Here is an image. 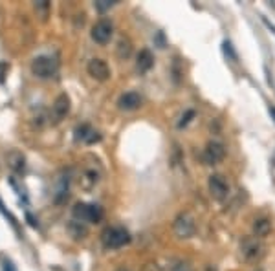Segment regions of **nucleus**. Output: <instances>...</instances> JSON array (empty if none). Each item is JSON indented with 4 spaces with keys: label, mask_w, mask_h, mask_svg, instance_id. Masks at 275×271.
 <instances>
[{
    "label": "nucleus",
    "mask_w": 275,
    "mask_h": 271,
    "mask_svg": "<svg viewBox=\"0 0 275 271\" xmlns=\"http://www.w3.org/2000/svg\"><path fill=\"white\" fill-rule=\"evenodd\" d=\"M114 4H116L114 0H99V2H96V8L99 11H105V10H108V8H112Z\"/></svg>",
    "instance_id": "20"
},
{
    "label": "nucleus",
    "mask_w": 275,
    "mask_h": 271,
    "mask_svg": "<svg viewBox=\"0 0 275 271\" xmlns=\"http://www.w3.org/2000/svg\"><path fill=\"white\" fill-rule=\"evenodd\" d=\"M224 51H226V53H229L233 60H237V55H235L233 48H231V42H224Z\"/></svg>",
    "instance_id": "21"
},
{
    "label": "nucleus",
    "mask_w": 275,
    "mask_h": 271,
    "mask_svg": "<svg viewBox=\"0 0 275 271\" xmlns=\"http://www.w3.org/2000/svg\"><path fill=\"white\" fill-rule=\"evenodd\" d=\"M204 271H219V269H217V267H213V266H208Z\"/></svg>",
    "instance_id": "23"
},
{
    "label": "nucleus",
    "mask_w": 275,
    "mask_h": 271,
    "mask_svg": "<svg viewBox=\"0 0 275 271\" xmlns=\"http://www.w3.org/2000/svg\"><path fill=\"white\" fill-rule=\"evenodd\" d=\"M194 117V110H187L185 114L182 116V119L178 121V128H183V126H187L191 123V119Z\"/></svg>",
    "instance_id": "18"
},
{
    "label": "nucleus",
    "mask_w": 275,
    "mask_h": 271,
    "mask_svg": "<svg viewBox=\"0 0 275 271\" xmlns=\"http://www.w3.org/2000/svg\"><path fill=\"white\" fill-rule=\"evenodd\" d=\"M88 74L96 81H107L110 77V68L103 59H92L87 66Z\"/></svg>",
    "instance_id": "10"
},
{
    "label": "nucleus",
    "mask_w": 275,
    "mask_h": 271,
    "mask_svg": "<svg viewBox=\"0 0 275 271\" xmlns=\"http://www.w3.org/2000/svg\"><path fill=\"white\" fill-rule=\"evenodd\" d=\"M171 271H193V267H191V264H189V262L180 260V262H176L173 267H171Z\"/></svg>",
    "instance_id": "19"
},
{
    "label": "nucleus",
    "mask_w": 275,
    "mask_h": 271,
    "mask_svg": "<svg viewBox=\"0 0 275 271\" xmlns=\"http://www.w3.org/2000/svg\"><path fill=\"white\" fill-rule=\"evenodd\" d=\"M257 271H262V269H257Z\"/></svg>",
    "instance_id": "26"
},
{
    "label": "nucleus",
    "mask_w": 275,
    "mask_h": 271,
    "mask_svg": "<svg viewBox=\"0 0 275 271\" xmlns=\"http://www.w3.org/2000/svg\"><path fill=\"white\" fill-rule=\"evenodd\" d=\"M112 31H114V26L112 22L108 19H101L97 20L96 24L92 26V39L96 40L97 44H107L110 37H112Z\"/></svg>",
    "instance_id": "8"
},
{
    "label": "nucleus",
    "mask_w": 275,
    "mask_h": 271,
    "mask_svg": "<svg viewBox=\"0 0 275 271\" xmlns=\"http://www.w3.org/2000/svg\"><path fill=\"white\" fill-rule=\"evenodd\" d=\"M130 51H132V48H130V42L128 40H119V46H117V55L125 57L127 59L128 55H130Z\"/></svg>",
    "instance_id": "17"
},
{
    "label": "nucleus",
    "mask_w": 275,
    "mask_h": 271,
    "mask_svg": "<svg viewBox=\"0 0 275 271\" xmlns=\"http://www.w3.org/2000/svg\"><path fill=\"white\" fill-rule=\"evenodd\" d=\"M173 229L178 238H191L196 233V220L191 213H180L174 218Z\"/></svg>",
    "instance_id": "5"
},
{
    "label": "nucleus",
    "mask_w": 275,
    "mask_h": 271,
    "mask_svg": "<svg viewBox=\"0 0 275 271\" xmlns=\"http://www.w3.org/2000/svg\"><path fill=\"white\" fill-rule=\"evenodd\" d=\"M271 231V220L270 218H257L253 222V236L257 238H264Z\"/></svg>",
    "instance_id": "14"
},
{
    "label": "nucleus",
    "mask_w": 275,
    "mask_h": 271,
    "mask_svg": "<svg viewBox=\"0 0 275 271\" xmlns=\"http://www.w3.org/2000/svg\"><path fill=\"white\" fill-rule=\"evenodd\" d=\"M101 242L107 249H117L130 242V235L123 227H107L101 233Z\"/></svg>",
    "instance_id": "2"
},
{
    "label": "nucleus",
    "mask_w": 275,
    "mask_h": 271,
    "mask_svg": "<svg viewBox=\"0 0 275 271\" xmlns=\"http://www.w3.org/2000/svg\"><path fill=\"white\" fill-rule=\"evenodd\" d=\"M8 161H10L11 169H15V171H22L24 169V156L21 152H11L8 156Z\"/></svg>",
    "instance_id": "16"
},
{
    "label": "nucleus",
    "mask_w": 275,
    "mask_h": 271,
    "mask_svg": "<svg viewBox=\"0 0 275 271\" xmlns=\"http://www.w3.org/2000/svg\"><path fill=\"white\" fill-rule=\"evenodd\" d=\"M117 271H127V269H123V267H121V269H117Z\"/></svg>",
    "instance_id": "25"
},
{
    "label": "nucleus",
    "mask_w": 275,
    "mask_h": 271,
    "mask_svg": "<svg viewBox=\"0 0 275 271\" xmlns=\"http://www.w3.org/2000/svg\"><path fill=\"white\" fill-rule=\"evenodd\" d=\"M270 114H271V116L275 117V106H270Z\"/></svg>",
    "instance_id": "24"
},
{
    "label": "nucleus",
    "mask_w": 275,
    "mask_h": 271,
    "mask_svg": "<svg viewBox=\"0 0 275 271\" xmlns=\"http://www.w3.org/2000/svg\"><path fill=\"white\" fill-rule=\"evenodd\" d=\"M4 271H17V269H15V266H13L10 260H6L4 262Z\"/></svg>",
    "instance_id": "22"
},
{
    "label": "nucleus",
    "mask_w": 275,
    "mask_h": 271,
    "mask_svg": "<svg viewBox=\"0 0 275 271\" xmlns=\"http://www.w3.org/2000/svg\"><path fill=\"white\" fill-rule=\"evenodd\" d=\"M226 156V147L220 143V141H209L205 145L204 152H202V160H204L205 165H217L224 160Z\"/></svg>",
    "instance_id": "7"
},
{
    "label": "nucleus",
    "mask_w": 275,
    "mask_h": 271,
    "mask_svg": "<svg viewBox=\"0 0 275 271\" xmlns=\"http://www.w3.org/2000/svg\"><path fill=\"white\" fill-rule=\"evenodd\" d=\"M72 215L77 222L96 224L103 218V209L96 204H76L72 209Z\"/></svg>",
    "instance_id": "4"
},
{
    "label": "nucleus",
    "mask_w": 275,
    "mask_h": 271,
    "mask_svg": "<svg viewBox=\"0 0 275 271\" xmlns=\"http://www.w3.org/2000/svg\"><path fill=\"white\" fill-rule=\"evenodd\" d=\"M59 70V64L53 57H48V55H39L33 59L31 62V72L33 76H37L39 79H50L53 77Z\"/></svg>",
    "instance_id": "3"
},
{
    "label": "nucleus",
    "mask_w": 275,
    "mask_h": 271,
    "mask_svg": "<svg viewBox=\"0 0 275 271\" xmlns=\"http://www.w3.org/2000/svg\"><path fill=\"white\" fill-rule=\"evenodd\" d=\"M154 66V57L153 53L149 50H142L140 53H138V60H136V68L140 74H145V72H149L151 68Z\"/></svg>",
    "instance_id": "13"
},
{
    "label": "nucleus",
    "mask_w": 275,
    "mask_h": 271,
    "mask_svg": "<svg viewBox=\"0 0 275 271\" xmlns=\"http://www.w3.org/2000/svg\"><path fill=\"white\" fill-rule=\"evenodd\" d=\"M68 231H70V235L74 236V238H85L87 236V227L81 226V222H70L68 224Z\"/></svg>",
    "instance_id": "15"
},
{
    "label": "nucleus",
    "mask_w": 275,
    "mask_h": 271,
    "mask_svg": "<svg viewBox=\"0 0 275 271\" xmlns=\"http://www.w3.org/2000/svg\"><path fill=\"white\" fill-rule=\"evenodd\" d=\"M266 247L262 244L260 238L257 236H244L240 240V255L246 262H251V264H257V262L264 256Z\"/></svg>",
    "instance_id": "1"
},
{
    "label": "nucleus",
    "mask_w": 275,
    "mask_h": 271,
    "mask_svg": "<svg viewBox=\"0 0 275 271\" xmlns=\"http://www.w3.org/2000/svg\"><path fill=\"white\" fill-rule=\"evenodd\" d=\"M76 140L85 141V143L92 145V143H96V141L101 140V136H99V132L97 130H94L90 125H81L76 128Z\"/></svg>",
    "instance_id": "11"
},
{
    "label": "nucleus",
    "mask_w": 275,
    "mask_h": 271,
    "mask_svg": "<svg viewBox=\"0 0 275 271\" xmlns=\"http://www.w3.org/2000/svg\"><path fill=\"white\" fill-rule=\"evenodd\" d=\"M208 189L211 198L217 201H224L229 194V183L222 174H211L208 180Z\"/></svg>",
    "instance_id": "6"
},
{
    "label": "nucleus",
    "mask_w": 275,
    "mask_h": 271,
    "mask_svg": "<svg viewBox=\"0 0 275 271\" xmlns=\"http://www.w3.org/2000/svg\"><path fill=\"white\" fill-rule=\"evenodd\" d=\"M117 105H119L121 110H136V108L142 106V97H140V94H136V92H127V94H123V96L119 97Z\"/></svg>",
    "instance_id": "12"
},
{
    "label": "nucleus",
    "mask_w": 275,
    "mask_h": 271,
    "mask_svg": "<svg viewBox=\"0 0 275 271\" xmlns=\"http://www.w3.org/2000/svg\"><path fill=\"white\" fill-rule=\"evenodd\" d=\"M68 112H70V97L66 94L57 96V99L51 105V117H53V121L59 123V121L68 116Z\"/></svg>",
    "instance_id": "9"
}]
</instances>
